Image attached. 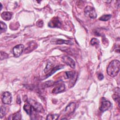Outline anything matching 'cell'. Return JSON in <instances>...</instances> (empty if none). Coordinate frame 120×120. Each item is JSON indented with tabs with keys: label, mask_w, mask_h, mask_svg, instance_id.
I'll use <instances>...</instances> for the list:
<instances>
[{
	"label": "cell",
	"mask_w": 120,
	"mask_h": 120,
	"mask_svg": "<svg viewBox=\"0 0 120 120\" xmlns=\"http://www.w3.org/2000/svg\"><path fill=\"white\" fill-rule=\"evenodd\" d=\"M120 62L117 60H112L108 66L107 68V74L111 76L114 77L116 76L120 71Z\"/></svg>",
	"instance_id": "1"
},
{
	"label": "cell",
	"mask_w": 120,
	"mask_h": 120,
	"mask_svg": "<svg viewBox=\"0 0 120 120\" xmlns=\"http://www.w3.org/2000/svg\"><path fill=\"white\" fill-rule=\"evenodd\" d=\"M65 75L66 77V78H70V81L69 82V86L70 88L72 87L76 80L77 78V74L76 72L74 71H68L65 72Z\"/></svg>",
	"instance_id": "2"
},
{
	"label": "cell",
	"mask_w": 120,
	"mask_h": 120,
	"mask_svg": "<svg viewBox=\"0 0 120 120\" xmlns=\"http://www.w3.org/2000/svg\"><path fill=\"white\" fill-rule=\"evenodd\" d=\"M84 12L86 15L91 19H95L97 17V13L95 10L94 8L91 6H86L84 8Z\"/></svg>",
	"instance_id": "3"
},
{
	"label": "cell",
	"mask_w": 120,
	"mask_h": 120,
	"mask_svg": "<svg viewBox=\"0 0 120 120\" xmlns=\"http://www.w3.org/2000/svg\"><path fill=\"white\" fill-rule=\"evenodd\" d=\"M28 102L30 103L32 106L33 109L38 112H41L44 111V109L41 105L34 100L30 99Z\"/></svg>",
	"instance_id": "4"
},
{
	"label": "cell",
	"mask_w": 120,
	"mask_h": 120,
	"mask_svg": "<svg viewBox=\"0 0 120 120\" xmlns=\"http://www.w3.org/2000/svg\"><path fill=\"white\" fill-rule=\"evenodd\" d=\"M12 95L8 91L4 92L1 96V100L3 104L6 105L10 104L12 101Z\"/></svg>",
	"instance_id": "5"
},
{
	"label": "cell",
	"mask_w": 120,
	"mask_h": 120,
	"mask_svg": "<svg viewBox=\"0 0 120 120\" xmlns=\"http://www.w3.org/2000/svg\"><path fill=\"white\" fill-rule=\"evenodd\" d=\"M76 108V104L74 102L70 103L67 106L64 111V113L66 115L68 116L74 112Z\"/></svg>",
	"instance_id": "6"
},
{
	"label": "cell",
	"mask_w": 120,
	"mask_h": 120,
	"mask_svg": "<svg viewBox=\"0 0 120 120\" xmlns=\"http://www.w3.org/2000/svg\"><path fill=\"white\" fill-rule=\"evenodd\" d=\"M24 49V45H17L13 48V53L14 55L16 57H19L22 53Z\"/></svg>",
	"instance_id": "7"
},
{
	"label": "cell",
	"mask_w": 120,
	"mask_h": 120,
	"mask_svg": "<svg viewBox=\"0 0 120 120\" xmlns=\"http://www.w3.org/2000/svg\"><path fill=\"white\" fill-rule=\"evenodd\" d=\"M61 25V23L57 17L52 18L48 23V26L51 28H60Z\"/></svg>",
	"instance_id": "8"
},
{
	"label": "cell",
	"mask_w": 120,
	"mask_h": 120,
	"mask_svg": "<svg viewBox=\"0 0 120 120\" xmlns=\"http://www.w3.org/2000/svg\"><path fill=\"white\" fill-rule=\"evenodd\" d=\"M111 103L109 101L106 100L104 98H102L101 104L100 106V110L101 112H105L111 106Z\"/></svg>",
	"instance_id": "9"
},
{
	"label": "cell",
	"mask_w": 120,
	"mask_h": 120,
	"mask_svg": "<svg viewBox=\"0 0 120 120\" xmlns=\"http://www.w3.org/2000/svg\"><path fill=\"white\" fill-rule=\"evenodd\" d=\"M62 61L67 65L74 68L75 67V61L70 57L67 56H64L62 57Z\"/></svg>",
	"instance_id": "10"
},
{
	"label": "cell",
	"mask_w": 120,
	"mask_h": 120,
	"mask_svg": "<svg viewBox=\"0 0 120 120\" xmlns=\"http://www.w3.org/2000/svg\"><path fill=\"white\" fill-rule=\"evenodd\" d=\"M65 90V85L63 82L59 83L53 89L52 93L53 94H58L64 91Z\"/></svg>",
	"instance_id": "11"
},
{
	"label": "cell",
	"mask_w": 120,
	"mask_h": 120,
	"mask_svg": "<svg viewBox=\"0 0 120 120\" xmlns=\"http://www.w3.org/2000/svg\"><path fill=\"white\" fill-rule=\"evenodd\" d=\"M23 109L27 112V113L30 115L31 114L33 111L34 110L32 105L28 102L24 104L23 106Z\"/></svg>",
	"instance_id": "12"
},
{
	"label": "cell",
	"mask_w": 120,
	"mask_h": 120,
	"mask_svg": "<svg viewBox=\"0 0 120 120\" xmlns=\"http://www.w3.org/2000/svg\"><path fill=\"white\" fill-rule=\"evenodd\" d=\"M1 17L6 21L10 20L12 16V13L9 12H3L1 14Z\"/></svg>",
	"instance_id": "13"
},
{
	"label": "cell",
	"mask_w": 120,
	"mask_h": 120,
	"mask_svg": "<svg viewBox=\"0 0 120 120\" xmlns=\"http://www.w3.org/2000/svg\"><path fill=\"white\" fill-rule=\"evenodd\" d=\"M37 47V45L35 42H32L30 44V45L28 46L27 48H26L25 50V52L28 53L29 52H30L33 50H34L35 48Z\"/></svg>",
	"instance_id": "14"
},
{
	"label": "cell",
	"mask_w": 120,
	"mask_h": 120,
	"mask_svg": "<svg viewBox=\"0 0 120 120\" xmlns=\"http://www.w3.org/2000/svg\"><path fill=\"white\" fill-rule=\"evenodd\" d=\"M21 114L20 112H16L11 115L8 118V120H21Z\"/></svg>",
	"instance_id": "15"
},
{
	"label": "cell",
	"mask_w": 120,
	"mask_h": 120,
	"mask_svg": "<svg viewBox=\"0 0 120 120\" xmlns=\"http://www.w3.org/2000/svg\"><path fill=\"white\" fill-rule=\"evenodd\" d=\"M56 44H59V45L65 44H67V45H71L73 44V42L70 41L63 40V39H57L56 42Z\"/></svg>",
	"instance_id": "16"
},
{
	"label": "cell",
	"mask_w": 120,
	"mask_h": 120,
	"mask_svg": "<svg viewBox=\"0 0 120 120\" xmlns=\"http://www.w3.org/2000/svg\"><path fill=\"white\" fill-rule=\"evenodd\" d=\"M63 68V66H61V65H59V66H56V67H54V68H53L51 70V71H50V72L47 75V76L46 77H48V76H50V75H51L52 74H53L54 73H55L56 71L58 70L59 69L61 68Z\"/></svg>",
	"instance_id": "17"
},
{
	"label": "cell",
	"mask_w": 120,
	"mask_h": 120,
	"mask_svg": "<svg viewBox=\"0 0 120 120\" xmlns=\"http://www.w3.org/2000/svg\"><path fill=\"white\" fill-rule=\"evenodd\" d=\"M53 67V65L52 64V63L50 62H49L47 65H46V66L45 67V68L44 69V72L45 73H48L49 72H50V71L52 69V68Z\"/></svg>",
	"instance_id": "18"
},
{
	"label": "cell",
	"mask_w": 120,
	"mask_h": 120,
	"mask_svg": "<svg viewBox=\"0 0 120 120\" xmlns=\"http://www.w3.org/2000/svg\"><path fill=\"white\" fill-rule=\"evenodd\" d=\"M59 117V115L57 114H49L47 116L46 118V120H57Z\"/></svg>",
	"instance_id": "19"
},
{
	"label": "cell",
	"mask_w": 120,
	"mask_h": 120,
	"mask_svg": "<svg viewBox=\"0 0 120 120\" xmlns=\"http://www.w3.org/2000/svg\"><path fill=\"white\" fill-rule=\"evenodd\" d=\"M111 17V15H104L101 16L99 18V20L102 21H107L109 20Z\"/></svg>",
	"instance_id": "20"
},
{
	"label": "cell",
	"mask_w": 120,
	"mask_h": 120,
	"mask_svg": "<svg viewBox=\"0 0 120 120\" xmlns=\"http://www.w3.org/2000/svg\"><path fill=\"white\" fill-rule=\"evenodd\" d=\"M0 33H1L2 32H4L6 31L7 29V25L2 21H0Z\"/></svg>",
	"instance_id": "21"
},
{
	"label": "cell",
	"mask_w": 120,
	"mask_h": 120,
	"mask_svg": "<svg viewBox=\"0 0 120 120\" xmlns=\"http://www.w3.org/2000/svg\"><path fill=\"white\" fill-rule=\"evenodd\" d=\"M53 84H54L53 81H48L45 82L43 84V86H44V88L48 87H50V86L53 85Z\"/></svg>",
	"instance_id": "22"
},
{
	"label": "cell",
	"mask_w": 120,
	"mask_h": 120,
	"mask_svg": "<svg viewBox=\"0 0 120 120\" xmlns=\"http://www.w3.org/2000/svg\"><path fill=\"white\" fill-rule=\"evenodd\" d=\"M120 93H118L116 94H114L112 95V98L115 101V102H117L118 103V105H119L120 103V96H119Z\"/></svg>",
	"instance_id": "23"
},
{
	"label": "cell",
	"mask_w": 120,
	"mask_h": 120,
	"mask_svg": "<svg viewBox=\"0 0 120 120\" xmlns=\"http://www.w3.org/2000/svg\"><path fill=\"white\" fill-rule=\"evenodd\" d=\"M6 114V107L4 106H1L0 108V118H1L3 117Z\"/></svg>",
	"instance_id": "24"
},
{
	"label": "cell",
	"mask_w": 120,
	"mask_h": 120,
	"mask_svg": "<svg viewBox=\"0 0 120 120\" xmlns=\"http://www.w3.org/2000/svg\"><path fill=\"white\" fill-rule=\"evenodd\" d=\"M90 44L92 45H98L99 44V40L96 38H93L90 41Z\"/></svg>",
	"instance_id": "25"
},
{
	"label": "cell",
	"mask_w": 120,
	"mask_h": 120,
	"mask_svg": "<svg viewBox=\"0 0 120 120\" xmlns=\"http://www.w3.org/2000/svg\"><path fill=\"white\" fill-rule=\"evenodd\" d=\"M8 57V54L4 52H0V60H2L3 59H6Z\"/></svg>",
	"instance_id": "26"
},
{
	"label": "cell",
	"mask_w": 120,
	"mask_h": 120,
	"mask_svg": "<svg viewBox=\"0 0 120 120\" xmlns=\"http://www.w3.org/2000/svg\"><path fill=\"white\" fill-rule=\"evenodd\" d=\"M43 21L42 20H39L37 22V25L39 27H42L43 26Z\"/></svg>",
	"instance_id": "27"
},
{
	"label": "cell",
	"mask_w": 120,
	"mask_h": 120,
	"mask_svg": "<svg viewBox=\"0 0 120 120\" xmlns=\"http://www.w3.org/2000/svg\"><path fill=\"white\" fill-rule=\"evenodd\" d=\"M98 79L99 80H102L104 78V76H103V75L102 74L100 73V74H99L98 75Z\"/></svg>",
	"instance_id": "28"
},
{
	"label": "cell",
	"mask_w": 120,
	"mask_h": 120,
	"mask_svg": "<svg viewBox=\"0 0 120 120\" xmlns=\"http://www.w3.org/2000/svg\"><path fill=\"white\" fill-rule=\"evenodd\" d=\"M16 102L18 104H20L21 103V98L19 96H17V99H16Z\"/></svg>",
	"instance_id": "29"
}]
</instances>
